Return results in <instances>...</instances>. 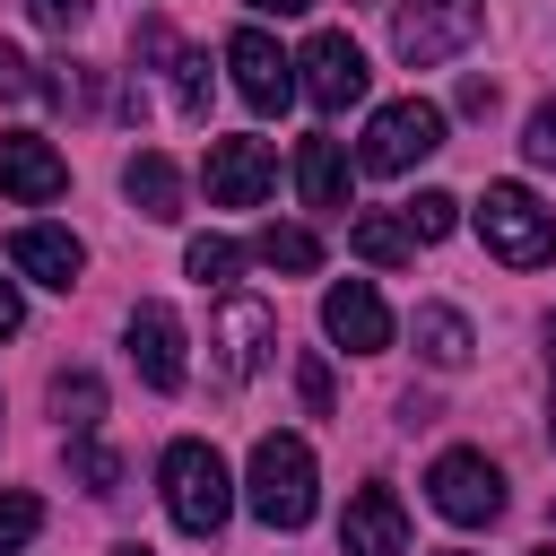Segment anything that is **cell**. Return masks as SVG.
<instances>
[{
	"label": "cell",
	"mask_w": 556,
	"mask_h": 556,
	"mask_svg": "<svg viewBox=\"0 0 556 556\" xmlns=\"http://www.w3.org/2000/svg\"><path fill=\"white\" fill-rule=\"evenodd\" d=\"M156 486H165V513H174V530H191V539H217V530H226V513H235V478H226L217 443H200V434L165 443V460H156Z\"/></svg>",
	"instance_id": "cell-1"
},
{
	"label": "cell",
	"mask_w": 556,
	"mask_h": 556,
	"mask_svg": "<svg viewBox=\"0 0 556 556\" xmlns=\"http://www.w3.org/2000/svg\"><path fill=\"white\" fill-rule=\"evenodd\" d=\"M243 504L269 530H304L313 521V443L304 434H261L252 469H243Z\"/></svg>",
	"instance_id": "cell-2"
},
{
	"label": "cell",
	"mask_w": 556,
	"mask_h": 556,
	"mask_svg": "<svg viewBox=\"0 0 556 556\" xmlns=\"http://www.w3.org/2000/svg\"><path fill=\"white\" fill-rule=\"evenodd\" d=\"M478 235H486V252H495L504 269H547V261H556V217H547L539 191H521V182H486Z\"/></svg>",
	"instance_id": "cell-3"
},
{
	"label": "cell",
	"mask_w": 556,
	"mask_h": 556,
	"mask_svg": "<svg viewBox=\"0 0 556 556\" xmlns=\"http://www.w3.org/2000/svg\"><path fill=\"white\" fill-rule=\"evenodd\" d=\"M443 148V104H426V96H400V104H382L374 122H365V148H356V165L365 174H408V165H426Z\"/></svg>",
	"instance_id": "cell-4"
},
{
	"label": "cell",
	"mask_w": 556,
	"mask_h": 556,
	"mask_svg": "<svg viewBox=\"0 0 556 556\" xmlns=\"http://www.w3.org/2000/svg\"><path fill=\"white\" fill-rule=\"evenodd\" d=\"M478 26H486V0H408V9L391 17V52H400L408 70H434V61L469 52Z\"/></svg>",
	"instance_id": "cell-5"
},
{
	"label": "cell",
	"mask_w": 556,
	"mask_h": 556,
	"mask_svg": "<svg viewBox=\"0 0 556 556\" xmlns=\"http://www.w3.org/2000/svg\"><path fill=\"white\" fill-rule=\"evenodd\" d=\"M426 504H434L452 530H486V521L504 513V469H495L486 452H443V460L426 469Z\"/></svg>",
	"instance_id": "cell-6"
},
{
	"label": "cell",
	"mask_w": 556,
	"mask_h": 556,
	"mask_svg": "<svg viewBox=\"0 0 556 556\" xmlns=\"http://www.w3.org/2000/svg\"><path fill=\"white\" fill-rule=\"evenodd\" d=\"M295 70H304L295 87H304V96H313L321 113H348V104H365V87H374L365 52H356V43L339 35V26H321V35H313V43L295 52Z\"/></svg>",
	"instance_id": "cell-7"
},
{
	"label": "cell",
	"mask_w": 556,
	"mask_h": 556,
	"mask_svg": "<svg viewBox=\"0 0 556 556\" xmlns=\"http://www.w3.org/2000/svg\"><path fill=\"white\" fill-rule=\"evenodd\" d=\"M226 70H235V96H243L252 113H287V96H295V61H287L261 26H235V35H226Z\"/></svg>",
	"instance_id": "cell-8"
},
{
	"label": "cell",
	"mask_w": 556,
	"mask_h": 556,
	"mask_svg": "<svg viewBox=\"0 0 556 556\" xmlns=\"http://www.w3.org/2000/svg\"><path fill=\"white\" fill-rule=\"evenodd\" d=\"M200 182H208L217 208H252V200L278 182V148H269V139H208Z\"/></svg>",
	"instance_id": "cell-9"
},
{
	"label": "cell",
	"mask_w": 556,
	"mask_h": 556,
	"mask_svg": "<svg viewBox=\"0 0 556 556\" xmlns=\"http://www.w3.org/2000/svg\"><path fill=\"white\" fill-rule=\"evenodd\" d=\"M182 348L191 339H182V313L174 304H130V365H139L148 391H182V374H191Z\"/></svg>",
	"instance_id": "cell-10"
},
{
	"label": "cell",
	"mask_w": 556,
	"mask_h": 556,
	"mask_svg": "<svg viewBox=\"0 0 556 556\" xmlns=\"http://www.w3.org/2000/svg\"><path fill=\"white\" fill-rule=\"evenodd\" d=\"M217 365H226V382H243V374H261L269 365V348H278V313L269 304H252V295H226L217 304Z\"/></svg>",
	"instance_id": "cell-11"
},
{
	"label": "cell",
	"mask_w": 556,
	"mask_h": 556,
	"mask_svg": "<svg viewBox=\"0 0 556 556\" xmlns=\"http://www.w3.org/2000/svg\"><path fill=\"white\" fill-rule=\"evenodd\" d=\"M9 269H17V278H35V287H61V295H70V287H78V269H87V243H78L70 226H43V217H35V226H17V235H9Z\"/></svg>",
	"instance_id": "cell-12"
},
{
	"label": "cell",
	"mask_w": 556,
	"mask_h": 556,
	"mask_svg": "<svg viewBox=\"0 0 556 556\" xmlns=\"http://www.w3.org/2000/svg\"><path fill=\"white\" fill-rule=\"evenodd\" d=\"M321 330H330L348 356H374V348H391V313H382L374 278H339V287L321 295Z\"/></svg>",
	"instance_id": "cell-13"
},
{
	"label": "cell",
	"mask_w": 556,
	"mask_h": 556,
	"mask_svg": "<svg viewBox=\"0 0 556 556\" xmlns=\"http://www.w3.org/2000/svg\"><path fill=\"white\" fill-rule=\"evenodd\" d=\"M0 191H9V200H26V208H43V200H61V191H70V165L52 156V139L9 130V139H0Z\"/></svg>",
	"instance_id": "cell-14"
},
{
	"label": "cell",
	"mask_w": 556,
	"mask_h": 556,
	"mask_svg": "<svg viewBox=\"0 0 556 556\" xmlns=\"http://www.w3.org/2000/svg\"><path fill=\"white\" fill-rule=\"evenodd\" d=\"M339 547L348 556H408V513L391 486H356L348 495V521H339Z\"/></svg>",
	"instance_id": "cell-15"
},
{
	"label": "cell",
	"mask_w": 556,
	"mask_h": 556,
	"mask_svg": "<svg viewBox=\"0 0 556 556\" xmlns=\"http://www.w3.org/2000/svg\"><path fill=\"white\" fill-rule=\"evenodd\" d=\"M295 191H304V208L339 217L348 208V148L339 139H295Z\"/></svg>",
	"instance_id": "cell-16"
},
{
	"label": "cell",
	"mask_w": 556,
	"mask_h": 556,
	"mask_svg": "<svg viewBox=\"0 0 556 556\" xmlns=\"http://www.w3.org/2000/svg\"><path fill=\"white\" fill-rule=\"evenodd\" d=\"M122 191H130V208L156 217V226L182 217V174H174V156H156V148H139V156L122 165Z\"/></svg>",
	"instance_id": "cell-17"
},
{
	"label": "cell",
	"mask_w": 556,
	"mask_h": 556,
	"mask_svg": "<svg viewBox=\"0 0 556 556\" xmlns=\"http://www.w3.org/2000/svg\"><path fill=\"white\" fill-rule=\"evenodd\" d=\"M408 330H417V356H426L434 374H460V365H469V348H478V339H469V321H460L452 304H417V321H408Z\"/></svg>",
	"instance_id": "cell-18"
},
{
	"label": "cell",
	"mask_w": 556,
	"mask_h": 556,
	"mask_svg": "<svg viewBox=\"0 0 556 556\" xmlns=\"http://www.w3.org/2000/svg\"><path fill=\"white\" fill-rule=\"evenodd\" d=\"M348 252H356V261H374V269H400V261L417 252V235H408V217H400V208H365V217L348 226Z\"/></svg>",
	"instance_id": "cell-19"
},
{
	"label": "cell",
	"mask_w": 556,
	"mask_h": 556,
	"mask_svg": "<svg viewBox=\"0 0 556 556\" xmlns=\"http://www.w3.org/2000/svg\"><path fill=\"white\" fill-rule=\"evenodd\" d=\"M252 261H261V269H287V278H304V269H321V243H313L304 226H261V235H252Z\"/></svg>",
	"instance_id": "cell-20"
},
{
	"label": "cell",
	"mask_w": 556,
	"mask_h": 556,
	"mask_svg": "<svg viewBox=\"0 0 556 556\" xmlns=\"http://www.w3.org/2000/svg\"><path fill=\"white\" fill-rule=\"evenodd\" d=\"M52 417H61L70 434H87V426L104 417V382H96V374H78V365H70V374H52Z\"/></svg>",
	"instance_id": "cell-21"
},
{
	"label": "cell",
	"mask_w": 556,
	"mask_h": 556,
	"mask_svg": "<svg viewBox=\"0 0 556 556\" xmlns=\"http://www.w3.org/2000/svg\"><path fill=\"white\" fill-rule=\"evenodd\" d=\"M182 269H191L200 287H217V295H226V287H235V269H243V252H235L226 235H191V252H182Z\"/></svg>",
	"instance_id": "cell-22"
},
{
	"label": "cell",
	"mask_w": 556,
	"mask_h": 556,
	"mask_svg": "<svg viewBox=\"0 0 556 556\" xmlns=\"http://www.w3.org/2000/svg\"><path fill=\"white\" fill-rule=\"evenodd\" d=\"M400 217H408V235H417V243H443V235L460 226V200H452V191H417Z\"/></svg>",
	"instance_id": "cell-23"
},
{
	"label": "cell",
	"mask_w": 556,
	"mask_h": 556,
	"mask_svg": "<svg viewBox=\"0 0 556 556\" xmlns=\"http://www.w3.org/2000/svg\"><path fill=\"white\" fill-rule=\"evenodd\" d=\"M35 530H43V504H35L26 486H0V556H17Z\"/></svg>",
	"instance_id": "cell-24"
},
{
	"label": "cell",
	"mask_w": 556,
	"mask_h": 556,
	"mask_svg": "<svg viewBox=\"0 0 556 556\" xmlns=\"http://www.w3.org/2000/svg\"><path fill=\"white\" fill-rule=\"evenodd\" d=\"M174 104H182V122H208V61L200 52H174Z\"/></svg>",
	"instance_id": "cell-25"
},
{
	"label": "cell",
	"mask_w": 556,
	"mask_h": 556,
	"mask_svg": "<svg viewBox=\"0 0 556 556\" xmlns=\"http://www.w3.org/2000/svg\"><path fill=\"white\" fill-rule=\"evenodd\" d=\"M70 469L87 478V495H113V486H122V460H113L104 443H78V452H70Z\"/></svg>",
	"instance_id": "cell-26"
},
{
	"label": "cell",
	"mask_w": 556,
	"mask_h": 556,
	"mask_svg": "<svg viewBox=\"0 0 556 556\" xmlns=\"http://www.w3.org/2000/svg\"><path fill=\"white\" fill-rule=\"evenodd\" d=\"M26 96H43V78H35V61L17 43H0V104H26Z\"/></svg>",
	"instance_id": "cell-27"
},
{
	"label": "cell",
	"mask_w": 556,
	"mask_h": 556,
	"mask_svg": "<svg viewBox=\"0 0 556 556\" xmlns=\"http://www.w3.org/2000/svg\"><path fill=\"white\" fill-rule=\"evenodd\" d=\"M26 9H35V26H43V35H78V26L96 17V0H26Z\"/></svg>",
	"instance_id": "cell-28"
},
{
	"label": "cell",
	"mask_w": 556,
	"mask_h": 556,
	"mask_svg": "<svg viewBox=\"0 0 556 556\" xmlns=\"http://www.w3.org/2000/svg\"><path fill=\"white\" fill-rule=\"evenodd\" d=\"M521 148H530V165H556V96L530 113V130H521Z\"/></svg>",
	"instance_id": "cell-29"
},
{
	"label": "cell",
	"mask_w": 556,
	"mask_h": 556,
	"mask_svg": "<svg viewBox=\"0 0 556 556\" xmlns=\"http://www.w3.org/2000/svg\"><path fill=\"white\" fill-rule=\"evenodd\" d=\"M295 391H304V408H313V417H330V365H321V356H304V365H295Z\"/></svg>",
	"instance_id": "cell-30"
},
{
	"label": "cell",
	"mask_w": 556,
	"mask_h": 556,
	"mask_svg": "<svg viewBox=\"0 0 556 556\" xmlns=\"http://www.w3.org/2000/svg\"><path fill=\"white\" fill-rule=\"evenodd\" d=\"M17 330H26V295L0 278V339H17Z\"/></svg>",
	"instance_id": "cell-31"
},
{
	"label": "cell",
	"mask_w": 556,
	"mask_h": 556,
	"mask_svg": "<svg viewBox=\"0 0 556 556\" xmlns=\"http://www.w3.org/2000/svg\"><path fill=\"white\" fill-rule=\"evenodd\" d=\"M460 113H495V78H460Z\"/></svg>",
	"instance_id": "cell-32"
},
{
	"label": "cell",
	"mask_w": 556,
	"mask_h": 556,
	"mask_svg": "<svg viewBox=\"0 0 556 556\" xmlns=\"http://www.w3.org/2000/svg\"><path fill=\"white\" fill-rule=\"evenodd\" d=\"M243 9H261V17H304L313 0H243Z\"/></svg>",
	"instance_id": "cell-33"
},
{
	"label": "cell",
	"mask_w": 556,
	"mask_h": 556,
	"mask_svg": "<svg viewBox=\"0 0 556 556\" xmlns=\"http://www.w3.org/2000/svg\"><path fill=\"white\" fill-rule=\"evenodd\" d=\"M113 556H156V547H139V539H130V547H113Z\"/></svg>",
	"instance_id": "cell-34"
},
{
	"label": "cell",
	"mask_w": 556,
	"mask_h": 556,
	"mask_svg": "<svg viewBox=\"0 0 556 556\" xmlns=\"http://www.w3.org/2000/svg\"><path fill=\"white\" fill-rule=\"evenodd\" d=\"M547 365H556V313H547Z\"/></svg>",
	"instance_id": "cell-35"
},
{
	"label": "cell",
	"mask_w": 556,
	"mask_h": 556,
	"mask_svg": "<svg viewBox=\"0 0 556 556\" xmlns=\"http://www.w3.org/2000/svg\"><path fill=\"white\" fill-rule=\"evenodd\" d=\"M547 434H556V400H547Z\"/></svg>",
	"instance_id": "cell-36"
},
{
	"label": "cell",
	"mask_w": 556,
	"mask_h": 556,
	"mask_svg": "<svg viewBox=\"0 0 556 556\" xmlns=\"http://www.w3.org/2000/svg\"><path fill=\"white\" fill-rule=\"evenodd\" d=\"M530 556H556V547H530Z\"/></svg>",
	"instance_id": "cell-37"
},
{
	"label": "cell",
	"mask_w": 556,
	"mask_h": 556,
	"mask_svg": "<svg viewBox=\"0 0 556 556\" xmlns=\"http://www.w3.org/2000/svg\"><path fill=\"white\" fill-rule=\"evenodd\" d=\"M443 556H469V547H443Z\"/></svg>",
	"instance_id": "cell-38"
}]
</instances>
